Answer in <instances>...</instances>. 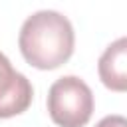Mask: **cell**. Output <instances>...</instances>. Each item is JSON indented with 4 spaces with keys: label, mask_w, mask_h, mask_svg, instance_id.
Returning <instances> with one entry per match:
<instances>
[{
    "label": "cell",
    "mask_w": 127,
    "mask_h": 127,
    "mask_svg": "<svg viewBox=\"0 0 127 127\" xmlns=\"http://www.w3.org/2000/svg\"><path fill=\"white\" fill-rule=\"evenodd\" d=\"M18 46L30 65L38 69H56L73 54V26L56 10L34 12L20 28Z\"/></svg>",
    "instance_id": "1"
},
{
    "label": "cell",
    "mask_w": 127,
    "mask_h": 127,
    "mask_svg": "<svg viewBox=\"0 0 127 127\" xmlns=\"http://www.w3.org/2000/svg\"><path fill=\"white\" fill-rule=\"evenodd\" d=\"M48 113L58 127H83L93 113V93L77 75L56 79L48 91Z\"/></svg>",
    "instance_id": "2"
},
{
    "label": "cell",
    "mask_w": 127,
    "mask_h": 127,
    "mask_svg": "<svg viewBox=\"0 0 127 127\" xmlns=\"http://www.w3.org/2000/svg\"><path fill=\"white\" fill-rule=\"evenodd\" d=\"M34 97V87L28 77L16 71L10 60L0 52V119L24 113Z\"/></svg>",
    "instance_id": "3"
},
{
    "label": "cell",
    "mask_w": 127,
    "mask_h": 127,
    "mask_svg": "<svg viewBox=\"0 0 127 127\" xmlns=\"http://www.w3.org/2000/svg\"><path fill=\"white\" fill-rule=\"evenodd\" d=\"M101 83L117 93L127 91V36L111 42L97 62Z\"/></svg>",
    "instance_id": "4"
},
{
    "label": "cell",
    "mask_w": 127,
    "mask_h": 127,
    "mask_svg": "<svg viewBox=\"0 0 127 127\" xmlns=\"http://www.w3.org/2000/svg\"><path fill=\"white\" fill-rule=\"evenodd\" d=\"M95 127H127V117H123V115H107Z\"/></svg>",
    "instance_id": "5"
}]
</instances>
